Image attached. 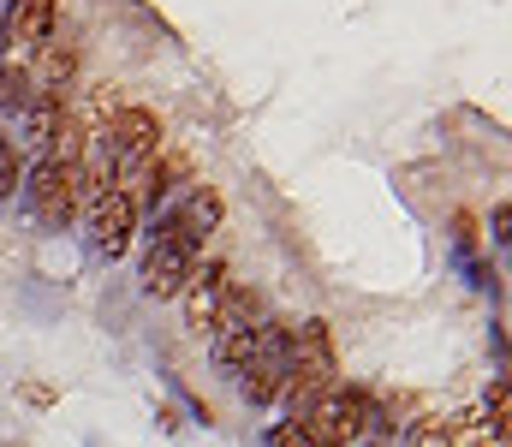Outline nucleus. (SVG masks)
Segmentation results:
<instances>
[{"mask_svg": "<svg viewBox=\"0 0 512 447\" xmlns=\"http://www.w3.org/2000/svg\"><path fill=\"white\" fill-rule=\"evenodd\" d=\"M197 263H203V251H197V245L179 233V221L167 215V221L149 233V251H143V293L149 298H179Z\"/></svg>", "mask_w": 512, "mask_h": 447, "instance_id": "7ed1b4c3", "label": "nucleus"}, {"mask_svg": "<svg viewBox=\"0 0 512 447\" xmlns=\"http://www.w3.org/2000/svg\"><path fill=\"white\" fill-rule=\"evenodd\" d=\"M227 287H233V281H227V263H221V257H209V263L191 269V281H185V293H179L191 334H209V328H215V316H221V304H227Z\"/></svg>", "mask_w": 512, "mask_h": 447, "instance_id": "1a4fd4ad", "label": "nucleus"}, {"mask_svg": "<svg viewBox=\"0 0 512 447\" xmlns=\"http://www.w3.org/2000/svg\"><path fill=\"white\" fill-rule=\"evenodd\" d=\"M364 424H370V394H364V388H346V382L322 388V394L298 412V430H304L316 447L358 442V436H364Z\"/></svg>", "mask_w": 512, "mask_h": 447, "instance_id": "f03ea898", "label": "nucleus"}, {"mask_svg": "<svg viewBox=\"0 0 512 447\" xmlns=\"http://www.w3.org/2000/svg\"><path fill=\"white\" fill-rule=\"evenodd\" d=\"M72 78H78V48H66V42H42V48H36V78H30V90L60 102V96L72 90Z\"/></svg>", "mask_w": 512, "mask_h": 447, "instance_id": "9b49d317", "label": "nucleus"}, {"mask_svg": "<svg viewBox=\"0 0 512 447\" xmlns=\"http://www.w3.org/2000/svg\"><path fill=\"white\" fill-rule=\"evenodd\" d=\"M102 149H108L114 167L155 155V149H161V114H155V108H120V114L102 126Z\"/></svg>", "mask_w": 512, "mask_h": 447, "instance_id": "0eeeda50", "label": "nucleus"}, {"mask_svg": "<svg viewBox=\"0 0 512 447\" xmlns=\"http://www.w3.org/2000/svg\"><path fill=\"white\" fill-rule=\"evenodd\" d=\"M334 376H340L334 328H328L322 316L298 322V328H292V352H286V388H280V400L292 406V418H298L322 388H334Z\"/></svg>", "mask_w": 512, "mask_h": 447, "instance_id": "f257e3e1", "label": "nucleus"}, {"mask_svg": "<svg viewBox=\"0 0 512 447\" xmlns=\"http://www.w3.org/2000/svg\"><path fill=\"white\" fill-rule=\"evenodd\" d=\"M60 114H66V108H60L54 96H30V102L12 114V144H18V138H24V144H48L54 126H60Z\"/></svg>", "mask_w": 512, "mask_h": 447, "instance_id": "ddd939ff", "label": "nucleus"}, {"mask_svg": "<svg viewBox=\"0 0 512 447\" xmlns=\"http://www.w3.org/2000/svg\"><path fill=\"white\" fill-rule=\"evenodd\" d=\"M54 18H60V0H12L6 12V48H42L54 42Z\"/></svg>", "mask_w": 512, "mask_h": 447, "instance_id": "9d476101", "label": "nucleus"}, {"mask_svg": "<svg viewBox=\"0 0 512 447\" xmlns=\"http://www.w3.org/2000/svg\"><path fill=\"white\" fill-rule=\"evenodd\" d=\"M78 167H84V161H78ZM78 167L42 155V161L24 173V203H30V215H36L42 227H66V221L78 215Z\"/></svg>", "mask_w": 512, "mask_h": 447, "instance_id": "39448f33", "label": "nucleus"}, {"mask_svg": "<svg viewBox=\"0 0 512 447\" xmlns=\"http://www.w3.org/2000/svg\"><path fill=\"white\" fill-rule=\"evenodd\" d=\"M411 447H453V424L447 418H417L411 424Z\"/></svg>", "mask_w": 512, "mask_h": 447, "instance_id": "2eb2a0df", "label": "nucleus"}, {"mask_svg": "<svg viewBox=\"0 0 512 447\" xmlns=\"http://www.w3.org/2000/svg\"><path fill=\"white\" fill-rule=\"evenodd\" d=\"M268 447H316V442L298 430V418H286V424H274V430H268Z\"/></svg>", "mask_w": 512, "mask_h": 447, "instance_id": "dca6fc26", "label": "nucleus"}, {"mask_svg": "<svg viewBox=\"0 0 512 447\" xmlns=\"http://www.w3.org/2000/svg\"><path fill=\"white\" fill-rule=\"evenodd\" d=\"M286 352H292V322H262L251 358H245V376H239V388H245L251 406H274L280 400V388H286Z\"/></svg>", "mask_w": 512, "mask_h": 447, "instance_id": "20e7f679", "label": "nucleus"}, {"mask_svg": "<svg viewBox=\"0 0 512 447\" xmlns=\"http://www.w3.org/2000/svg\"><path fill=\"white\" fill-rule=\"evenodd\" d=\"M12 191H24V161H18V144L0 132V197H12Z\"/></svg>", "mask_w": 512, "mask_h": 447, "instance_id": "4468645a", "label": "nucleus"}, {"mask_svg": "<svg viewBox=\"0 0 512 447\" xmlns=\"http://www.w3.org/2000/svg\"><path fill=\"white\" fill-rule=\"evenodd\" d=\"M256 328H262V304H256L251 287H227V304H221V316H215V364L221 370H245V358H251L256 346Z\"/></svg>", "mask_w": 512, "mask_h": 447, "instance_id": "423d86ee", "label": "nucleus"}, {"mask_svg": "<svg viewBox=\"0 0 512 447\" xmlns=\"http://www.w3.org/2000/svg\"><path fill=\"white\" fill-rule=\"evenodd\" d=\"M221 215H227V203H221V191H209V185H197V191L185 197V209H179L173 221H179V233H185V239H191V245L203 251V239H209V233L221 227Z\"/></svg>", "mask_w": 512, "mask_h": 447, "instance_id": "f8f14e48", "label": "nucleus"}, {"mask_svg": "<svg viewBox=\"0 0 512 447\" xmlns=\"http://www.w3.org/2000/svg\"><path fill=\"white\" fill-rule=\"evenodd\" d=\"M131 233H137V203L126 191H108V197L90 203V245H96V257L120 263L131 251Z\"/></svg>", "mask_w": 512, "mask_h": 447, "instance_id": "6e6552de", "label": "nucleus"}]
</instances>
